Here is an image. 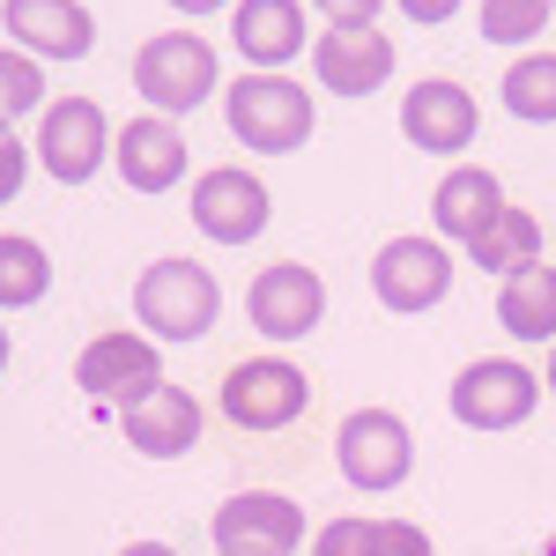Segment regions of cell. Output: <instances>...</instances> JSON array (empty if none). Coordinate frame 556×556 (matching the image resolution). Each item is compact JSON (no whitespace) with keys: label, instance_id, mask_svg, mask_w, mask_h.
Segmentation results:
<instances>
[{"label":"cell","instance_id":"obj_1","mask_svg":"<svg viewBox=\"0 0 556 556\" xmlns=\"http://www.w3.org/2000/svg\"><path fill=\"white\" fill-rule=\"evenodd\" d=\"M134 319L149 342H201L223 319V290L201 260H149L134 282Z\"/></svg>","mask_w":556,"mask_h":556},{"label":"cell","instance_id":"obj_24","mask_svg":"<svg viewBox=\"0 0 556 556\" xmlns=\"http://www.w3.org/2000/svg\"><path fill=\"white\" fill-rule=\"evenodd\" d=\"M45 104V75L30 52H15V45H0V127H15L23 112H38Z\"/></svg>","mask_w":556,"mask_h":556},{"label":"cell","instance_id":"obj_34","mask_svg":"<svg viewBox=\"0 0 556 556\" xmlns=\"http://www.w3.org/2000/svg\"><path fill=\"white\" fill-rule=\"evenodd\" d=\"M542 556H556V534H549V549H542Z\"/></svg>","mask_w":556,"mask_h":556},{"label":"cell","instance_id":"obj_16","mask_svg":"<svg viewBox=\"0 0 556 556\" xmlns=\"http://www.w3.org/2000/svg\"><path fill=\"white\" fill-rule=\"evenodd\" d=\"M230 45L245 52L253 75H282L304 52V8L298 0H238L230 8Z\"/></svg>","mask_w":556,"mask_h":556},{"label":"cell","instance_id":"obj_9","mask_svg":"<svg viewBox=\"0 0 556 556\" xmlns=\"http://www.w3.org/2000/svg\"><path fill=\"white\" fill-rule=\"evenodd\" d=\"M75 386L104 408H134L164 386V356L149 334H97V342L75 356Z\"/></svg>","mask_w":556,"mask_h":556},{"label":"cell","instance_id":"obj_25","mask_svg":"<svg viewBox=\"0 0 556 556\" xmlns=\"http://www.w3.org/2000/svg\"><path fill=\"white\" fill-rule=\"evenodd\" d=\"M556 0H482V38L490 45H534Z\"/></svg>","mask_w":556,"mask_h":556},{"label":"cell","instance_id":"obj_11","mask_svg":"<svg viewBox=\"0 0 556 556\" xmlns=\"http://www.w3.org/2000/svg\"><path fill=\"white\" fill-rule=\"evenodd\" d=\"M267 215H275V193L253 172L215 164V172L193 178V223H201V238H215V245H253L260 230H267Z\"/></svg>","mask_w":556,"mask_h":556},{"label":"cell","instance_id":"obj_14","mask_svg":"<svg viewBox=\"0 0 556 556\" xmlns=\"http://www.w3.org/2000/svg\"><path fill=\"white\" fill-rule=\"evenodd\" d=\"M0 23H8L15 52H30V60H83L97 45V15L83 0H8Z\"/></svg>","mask_w":556,"mask_h":556},{"label":"cell","instance_id":"obj_17","mask_svg":"<svg viewBox=\"0 0 556 556\" xmlns=\"http://www.w3.org/2000/svg\"><path fill=\"white\" fill-rule=\"evenodd\" d=\"M119 430H127V445L141 453V460H178V453L201 438V401H193L186 386L164 379L149 401L119 408Z\"/></svg>","mask_w":556,"mask_h":556},{"label":"cell","instance_id":"obj_23","mask_svg":"<svg viewBox=\"0 0 556 556\" xmlns=\"http://www.w3.org/2000/svg\"><path fill=\"white\" fill-rule=\"evenodd\" d=\"M52 290V260L38 238H0V312H30Z\"/></svg>","mask_w":556,"mask_h":556},{"label":"cell","instance_id":"obj_4","mask_svg":"<svg viewBox=\"0 0 556 556\" xmlns=\"http://www.w3.org/2000/svg\"><path fill=\"white\" fill-rule=\"evenodd\" d=\"M334 460H342L349 490L386 497V490H401L408 468H416V438H408V424L393 408H356L342 424V438H334Z\"/></svg>","mask_w":556,"mask_h":556},{"label":"cell","instance_id":"obj_8","mask_svg":"<svg viewBox=\"0 0 556 556\" xmlns=\"http://www.w3.org/2000/svg\"><path fill=\"white\" fill-rule=\"evenodd\" d=\"M371 290H379V304L401 312V319L445 304V290H453V253H445V238H393V245H379Z\"/></svg>","mask_w":556,"mask_h":556},{"label":"cell","instance_id":"obj_27","mask_svg":"<svg viewBox=\"0 0 556 556\" xmlns=\"http://www.w3.org/2000/svg\"><path fill=\"white\" fill-rule=\"evenodd\" d=\"M23 178H30V149H23V134L0 127V208L23 193Z\"/></svg>","mask_w":556,"mask_h":556},{"label":"cell","instance_id":"obj_13","mask_svg":"<svg viewBox=\"0 0 556 556\" xmlns=\"http://www.w3.org/2000/svg\"><path fill=\"white\" fill-rule=\"evenodd\" d=\"M475 127H482L475 97L460 83H445V75H430V83H416L401 97V134H408L416 149H430V156H460L475 141Z\"/></svg>","mask_w":556,"mask_h":556},{"label":"cell","instance_id":"obj_3","mask_svg":"<svg viewBox=\"0 0 556 556\" xmlns=\"http://www.w3.org/2000/svg\"><path fill=\"white\" fill-rule=\"evenodd\" d=\"M215 83H223V75H215V45L201 38V30H156V38L134 52V89H141L164 119L193 112Z\"/></svg>","mask_w":556,"mask_h":556},{"label":"cell","instance_id":"obj_21","mask_svg":"<svg viewBox=\"0 0 556 556\" xmlns=\"http://www.w3.org/2000/svg\"><path fill=\"white\" fill-rule=\"evenodd\" d=\"M497 319L513 327L519 342H549V349H556V267H549V260L519 267L513 282H505V298H497Z\"/></svg>","mask_w":556,"mask_h":556},{"label":"cell","instance_id":"obj_29","mask_svg":"<svg viewBox=\"0 0 556 556\" xmlns=\"http://www.w3.org/2000/svg\"><path fill=\"white\" fill-rule=\"evenodd\" d=\"M401 15H408V23H430V30H438V23H453V15H460V0H401Z\"/></svg>","mask_w":556,"mask_h":556},{"label":"cell","instance_id":"obj_5","mask_svg":"<svg viewBox=\"0 0 556 556\" xmlns=\"http://www.w3.org/2000/svg\"><path fill=\"white\" fill-rule=\"evenodd\" d=\"M104 156H112V119H104V104L97 97H52L38 119V164L60 186H89V178L104 172Z\"/></svg>","mask_w":556,"mask_h":556},{"label":"cell","instance_id":"obj_18","mask_svg":"<svg viewBox=\"0 0 556 556\" xmlns=\"http://www.w3.org/2000/svg\"><path fill=\"white\" fill-rule=\"evenodd\" d=\"M112 156H119V178H127L134 193H172L178 178H186V134L164 112H149V119L112 134Z\"/></svg>","mask_w":556,"mask_h":556},{"label":"cell","instance_id":"obj_12","mask_svg":"<svg viewBox=\"0 0 556 556\" xmlns=\"http://www.w3.org/2000/svg\"><path fill=\"white\" fill-rule=\"evenodd\" d=\"M245 312L267 342H304L319 319H327V290L304 260H282V267H260L253 290H245Z\"/></svg>","mask_w":556,"mask_h":556},{"label":"cell","instance_id":"obj_28","mask_svg":"<svg viewBox=\"0 0 556 556\" xmlns=\"http://www.w3.org/2000/svg\"><path fill=\"white\" fill-rule=\"evenodd\" d=\"M327 23H379V0H319Z\"/></svg>","mask_w":556,"mask_h":556},{"label":"cell","instance_id":"obj_30","mask_svg":"<svg viewBox=\"0 0 556 556\" xmlns=\"http://www.w3.org/2000/svg\"><path fill=\"white\" fill-rule=\"evenodd\" d=\"M178 15H215V8H238V0H172Z\"/></svg>","mask_w":556,"mask_h":556},{"label":"cell","instance_id":"obj_19","mask_svg":"<svg viewBox=\"0 0 556 556\" xmlns=\"http://www.w3.org/2000/svg\"><path fill=\"white\" fill-rule=\"evenodd\" d=\"M497 208H505V186H497V172H482V164L445 172V178H438V193H430L438 238H460V245H468L482 223H497Z\"/></svg>","mask_w":556,"mask_h":556},{"label":"cell","instance_id":"obj_2","mask_svg":"<svg viewBox=\"0 0 556 556\" xmlns=\"http://www.w3.org/2000/svg\"><path fill=\"white\" fill-rule=\"evenodd\" d=\"M223 119H230V134L245 149L290 156L298 141H312V89L290 83V75H245V83H230V97H223Z\"/></svg>","mask_w":556,"mask_h":556},{"label":"cell","instance_id":"obj_7","mask_svg":"<svg viewBox=\"0 0 556 556\" xmlns=\"http://www.w3.org/2000/svg\"><path fill=\"white\" fill-rule=\"evenodd\" d=\"M215 549L223 556H298L304 549V513L298 497L275 490H238L215 505Z\"/></svg>","mask_w":556,"mask_h":556},{"label":"cell","instance_id":"obj_22","mask_svg":"<svg viewBox=\"0 0 556 556\" xmlns=\"http://www.w3.org/2000/svg\"><path fill=\"white\" fill-rule=\"evenodd\" d=\"M505 112L527 127H556V52H527L505 75Z\"/></svg>","mask_w":556,"mask_h":556},{"label":"cell","instance_id":"obj_6","mask_svg":"<svg viewBox=\"0 0 556 556\" xmlns=\"http://www.w3.org/2000/svg\"><path fill=\"white\" fill-rule=\"evenodd\" d=\"M534 408H542V379L513 356H475L453 379V416L468 430H519Z\"/></svg>","mask_w":556,"mask_h":556},{"label":"cell","instance_id":"obj_20","mask_svg":"<svg viewBox=\"0 0 556 556\" xmlns=\"http://www.w3.org/2000/svg\"><path fill=\"white\" fill-rule=\"evenodd\" d=\"M468 260L482 267V275H505V282H513L519 267H534V260H542V223L505 201L497 223H482V230L468 238Z\"/></svg>","mask_w":556,"mask_h":556},{"label":"cell","instance_id":"obj_15","mask_svg":"<svg viewBox=\"0 0 556 556\" xmlns=\"http://www.w3.org/2000/svg\"><path fill=\"white\" fill-rule=\"evenodd\" d=\"M393 75V38L379 23H334L319 30V89L334 97H371Z\"/></svg>","mask_w":556,"mask_h":556},{"label":"cell","instance_id":"obj_31","mask_svg":"<svg viewBox=\"0 0 556 556\" xmlns=\"http://www.w3.org/2000/svg\"><path fill=\"white\" fill-rule=\"evenodd\" d=\"M119 556H178V549H164V542H127Z\"/></svg>","mask_w":556,"mask_h":556},{"label":"cell","instance_id":"obj_10","mask_svg":"<svg viewBox=\"0 0 556 556\" xmlns=\"http://www.w3.org/2000/svg\"><path fill=\"white\" fill-rule=\"evenodd\" d=\"M304 401H312V386H304V371L282 364V356H253V364H238V371L223 379V416H230L238 430L298 424Z\"/></svg>","mask_w":556,"mask_h":556},{"label":"cell","instance_id":"obj_33","mask_svg":"<svg viewBox=\"0 0 556 556\" xmlns=\"http://www.w3.org/2000/svg\"><path fill=\"white\" fill-rule=\"evenodd\" d=\"M549 393H556V364H549Z\"/></svg>","mask_w":556,"mask_h":556},{"label":"cell","instance_id":"obj_32","mask_svg":"<svg viewBox=\"0 0 556 556\" xmlns=\"http://www.w3.org/2000/svg\"><path fill=\"white\" fill-rule=\"evenodd\" d=\"M0 371H8V327H0Z\"/></svg>","mask_w":556,"mask_h":556},{"label":"cell","instance_id":"obj_26","mask_svg":"<svg viewBox=\"0 0 556 556\" xmlns=\"http://www.w3.org/2000/svg\"><path fill=\"white\" fill-rule=\"evenodd\" d=\"M312 556H379V519H327Z\"/></svg>","mask_w":556,"mask_h":556}]
</instances>
